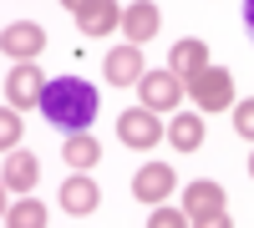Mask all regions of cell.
Segmentation results:
<instances>
[{"label": "cell", "mask_w": 254, "mask_h": 228, "mask_svg": "<svg viewBox=\"0 0 254 228\" xmlns=\"http://www.w3.org/2000/svg\"><path fill=\"white\" fill-rule=\"evenodd\" d=\"M203 66H208V46H203V41H178V46H173V61H168V71L183 76V87H188V81H193Z\"/></svg>", "instance_id": "5bb4252c"}, {"label": "cell", "mask_w": 254, "mask_h": 228, "mask_svg": "<svg viewBox=\"0 0 254 228\" xmlns=\"http://www.w3.org/2000/svg\"><path fill=\"white\" fill-rule=\"evenodd\" d=\"M142 76H147L142 46H132V41H122V46H112V51H107V81H112V87H137Z\"/></svg>", "instance_id": "9c48e42d"}, {"label": "cell", "mask_w": 254, "mask_h": 228, "mask_svg": "<svg viewBox=\"0 0 254 228\" xmlns=\"http://www.w3.org/2000/svg\"><path fill=\"white\" fill-rule=\"evenodd\" d=\"M183 203H188V223H198V228H224L229 223V198H224L219 182H208V178L188 182Z\"/></svg>", "instance_id": "7a4b0ae2"}, {"label": "cell", "mask_w": 254, "mask_h": 228, "mask_svg": "<svg viewBox=\"0 0 254 228\" xmlns=\"http://www.w3.org/2000/svg\"><path fill=\"white\" fill-rule=\"evenodd\" d=\"M117 137L127 142V147H137V152H153L158 142L168 137V127L158 122L153 107H137V112H122V117H117Z\"/></svg>", "instance_id": "277c9868"}, {"label": "cell", "mask_w": 254, "mask_h": 228, "mask_svg": "<svg viewBox=\"0 0 254 228\" xmlns=\"http://www.w3.org/2000/svg\"><path fill=\"white\" fill-rule=\"evenodd\" d=\"M10 228H41L46 223V203H15V208L5 213Z\"/></svg>", "instance_id": "e0dca14e"}, {"label": "cell", "mask_w": 254, "mask_h": 228, "mask_svg": "<svg viewBox=\"0 0 254 228\" xmlns=\"http://www.w3.org/2000/svg\"><path fill=\"white\" fill-rule=\"evenodd\" d=\"M249 178H254V157H249Z\"/></svg>", "instance_id": "603a6c76"}, {"label": "cell", "mask_w": 254, "mask_h": 228, "mask_svg": "<svg viewBox=\"0 0 254 228\" xmlns=\"http://www.w3.org/2000/svg\"><path fill=\"white\" fill-rule=\"evenodd\" d=\"M41 91H46V76H41L31 61H15V71L5 81V101L10 107H41Z\"/></svg>", "instance_id": "30bf717a"}, {"label": "cell", "mask_w": 254, "mask_h": 228, "mask_svg": "<svg viewBox=\"0 0 254 228\" xmlns=\"http://www.w3.org/2000/svg\"><path fill=\"white\" fill-rule=\"evenodd\" d=\"M188 96L198 101V112H224V107H234V76L224 66H203L188 81Z\"/></svg>", "instance_id": "3957f363"}, {"label": "cell", "mask_w": 254, "mask_h": 228, "mask_svg": "<svg viewBox=\"0 0 254 228\" xmlns=\"http://www.w3.org/2000/svg\"><path fill=\"white\" fill-rule=\"evenodd\" d=\"M168 137H173L178 152H198V147H203V117H198V112H173Z\"/></svg>", "instance_id": "9a60e30c"}, {"label": "cell", "mask_w": 254, "mask_h": 228, "mask_svg": "<svg viewBox=\"0 0 254 228\" xmlns=\"http://www.w3.org/2000/svg\"><path fill=\"white\" fill-rule=\"evenodd\" d=\"M244 26H249V36H254V0H244Z\"/></svg>", "instance_id": "44dd1931"}, {"label": "cell", "mask_w": 254, "mask_h": 228, "mask_svg": "<svg viewBox=\"0 0 254 228\" xmlns=\"http://www.w3.org/2000/svg\"><path fill=\"white\" fill-rule=\"evenodd\" d=\"M234 132L244 142H254V96L249 101H234Z\"/></svg>", "instance_id": "d6986e66"}, {"label": "cell", "mask_w": 254, "mask_h": 228, "mask_svg": "<svg viewBox=\"0 0 254 228\" xmlns=\"http://www.w3.org/2000/svg\"><path fill=\"white\" fill-rule=\"evenodd\" d=\"M61 157H66L76 173H87L92 162H102V142H97L92 132H71V137H66V147H61Z\"/></svg>", "instance_id": "2e32d148"}, {"label": "cell", "mask_w": 254, "mask_h": 228, "mask_svg": "<svg viewBox=\"0 0 254 228\" xmlns=\"http://www.w3.org/2000/svg\"><path fill=\"white\" fill-rule=\"evenodd\" d=\"M137 91H142V107H153V112H178V101H183V76L173 71H147L137 81Z\"/></svg>", "instance_id": "5b68a950"}, {"label": "cell", "mask_w": 254, "mask_h": 228, "mask_svg": "<svg viewBox=\"0 0 254 228\" xmlns=\"http://www.w3.org/2000/svg\"><path fill=\"white\" fill-rule=\"evenodd\" d=\"M97 203H102V193H97V182L92 178H66L61 182V208L66 213H76V218H87V213H97Z\"/></svg>", "instance_id": "7c38bea8"}, {"label": "cell", "mask_w": 254, "mask_h": 228, "mask_svg": "<svg viewBox=\"0 0 254 228\" xmlns=\"http://www.w3.org/2000/svg\"><path fill=\"white\" fill-rule=\"evenodd\" d=\"M188 208H153V228H183Z\"/></svg>", "instance_id": "ffe728a7"}, {"label": "cell", "mask_w": 254, "mask_h": 228, "mask_svg": "<svg viewBox=\"0 0 254 228\" xmlns=\"http://www.w3.org/2000/svg\"><path fill=\"white\" fill-rule=\"evenodd\" d=\"M0 46H5L10 61H36L46 51V31H41L36 20H10V26L0 31Z\"/></svg>", "instance_id": "8992f818"}, {"label": "cell", "mask_w": 254, "mask_h": 228, "mask_svg": "<svg viewBox=\"0 0 254 228\" xmlns=\"http://www.w3.org/2000/svg\"><path fill=\"white\" fill-rule=\"evenodd\" d=\"M163 26V10L153 5V0H132V5L122 10V36L132 41V46H142V41H153Z\"/></svg>", "instance_id": "8fae6325"}, {"label": "cell", "mask_w": 254, "mask_h": 228, "mask_svg": "<svg viewBox=\"0 0 254 228\" xmlns=\"http://www.w3.org/2000/svg\"><path fill=\"white\" fill-rule=\"evenodd\" d=\"M61 5H66V10H71V15H76V10H81V5H87V0H61Z\"/></svg>", "instance_id": "7402d4cb"}, {"label": "cell", "mask_w": 254, "mask_h": 228, "mask_svg": "<svg viewBox=\"0 0 254 228\" xmlns=\"http://www.w3.org/2000/svg\"><path fill=\"white\" fill-rule=\"evenodd\" d=\"M20 127H26V122H20V107L5 101V112H0V152H10L15 142H20Z\"/></svg>", "instance_id": "ac0fdd59"}, {"label": "cell", "mask_w": 254, "mask_h": 228, "mask_svg": "<svg viewBox=\"0 0 254 228\" xmlns=\"http://www.w3.org/2000/svg\"><path fill=\"white\" fill-rule=\"evenodd\" d=\"M117 26H122V5H117V0H87V5L76 10V31L87 36V41L112 36Z\"/></svg>", "instance_id": "ba28073f"}, {"label": "cell", "mask_w": 254, "mask_h": 228, "mask_svg": "<svg viewBox=\"0 0 254 228\" xmlns=\"http://www.w3.org/2000/svg\"><path fill=\"white\" fill-rule=\"evenodd\" d=\"M41 112H46V122L61 127V132H87L92 117H97V91L87 81H76V76H56V81H46V91H41Z\"/></svg>", "instance_id": "6da1fadb"}, {"label": "cell", "mask_w": 254, "mask_h": 228, "mask_svg": "<svg viewBox=\"0 0 254 228\" xmlns=\"http://www.w3.org/2000/svg\"><path fill=\"white\" fill-rule=\"evenodd\" d=\"M132 198L137 203H168L173 198V162H142L132 178Z\"/></svg>", "instance_id": "52a82bcc"}, {"label": "cell", "mask_w": 254, "mask_h": 228, "mask_svg": "<svg viewBox=\"0 0 254 228\" xmlns=\"http://www.w3.org/2000/svg\"><path fill=\"white\" fill-rule=\"evenodd\" d=\"M36 178H41V162L31 152H5V193H31L36 188Z\"/></svg>", "instance_id": "4fadbf2b"}]
</instances>
